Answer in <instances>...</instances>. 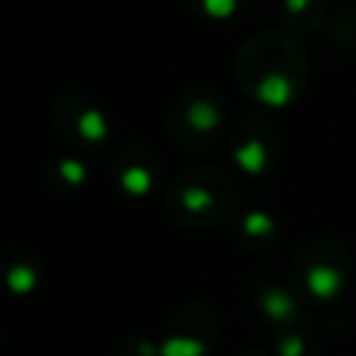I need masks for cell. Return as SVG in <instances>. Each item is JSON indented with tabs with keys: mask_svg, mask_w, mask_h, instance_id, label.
Listing matches in <instances>:
<instances>
[{
	"mask_svg": "<svg viewBox=\"0 0 356 356\" xmlns=\"http://www.w3.org/2000/svg\"><path fill=\"white\" fill-rule=\"evenodd\" d=\"M348 253L328 239L312 242L295 261V278L312 300H337L348 284Z\"/></svg>",
	"mask_w": 356,
	"mask_h": 356,
	"instance_id": "obj_1",
	"label": "cell"
}]
</instances>
